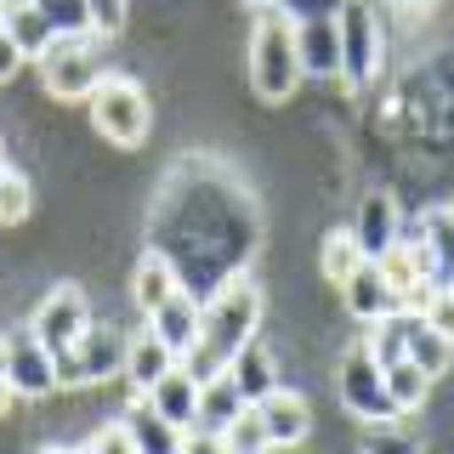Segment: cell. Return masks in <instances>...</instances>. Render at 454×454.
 I'll list each match as a JSON object with an SVG mask.
<instances>
[{
  "mask_svg": "<svg viewBox=\"0 0 454 454\" xmlns=\"http://www.w3.org/2000/svg\"><path fill=\"white\" fill-rule=\"evenodd\" d=\"M403 364H415L426 380H437V375H449V364H454V340L449 335H437L432 324H415L409 330V352H403Z\"/></svg>",
  "mask_w": 454,
  "mask_h": 454,
  "instance_id": "21",
  "label": "cell"
},
{
  "mask_svg": "<svg viewBox=\"0 0 454 454\" xmlns=\"http://www.w3.org/2000/svg\"><path fill=\"white\" fill-rule=\"evenodd\" d=\"M340 301H347V312H352L358 324H369V330H375L380 318H392V312H397V295H392L387 273H380V262H364L358 273L340 284Z\"/></svg>",
  "mask_w": 454,
  "mask_h": 454,
  "instance_id": "13",
  "label": "cell"
},
{
  "mask_svg": "<svg viewBox=\"0 0 454 454\" xmlns=\"http://www.w3.org/2000/svg\"><path fill=\"white\" fill-rule=\"evenodd\" d=\"M387 392H392L397 409H420L426 392H432V380H426L415 364H387Z\"/></svg>",
  "mask_w": 454,
  "mask_h": 454,
  "instance_id": "28",
  "label": "cell"
},
{
  "mask_svg": "<svg viewBox=\"0 0 454 454\" xmlns=\"http://www.w3.org/2000/svg\"><path fill=\"white\" fill-rule=\"evenodd\" d=\"M222 443H227V454H278L273 443H267V426L255 420V409H245L233 426L222 432Z\"/></svg>",
  "mask_w": 454,
  "mask_h": 454,
  "instance_id": "29",
  "label": "cell"
},
{
  "mask_svg": "<svg viewBox=\"0 0 454 454\" xmlns=\"http://www.w3.org/2000/svg\"><path fill=\"white\" fill-rule=\"evenodd\" d=\"M40 6V18L51 23V35L57 40H68V35H91V6L85 0H35Z\"/></svg>",
  "mask_w": 454,
  "mask_h": 454,
  "instance_id": "26",
  "label": "cell"
},
{
  "mask_svg": "<svg viewBox=\"0 0 454 454\" xmlns=\"http://www.w3.org/2000/svg\"><path fill=\"white\" fill-rule=\"evenodd\" d=\"M46 454H74V449H46Z\"/></svg>",
  "mask_w": 454,
  "mask_h": 454,
  "instance_id": "40",
  "label": "cell"
},
{
  "mask_svg": "<svg viewBox=\"0 0 454 454\" xmlns=\"http://www.w3.org/2000/svg\"><path fill=\"white\" fill-rule=\"evenodd\" d=\"M176 290H188L182 273H176V262H170L165 250L148 245V250L137 255V273H131V301H137V312H142V318H148V312H160Z\"/></svg>",
  "mask_w": 454,
  "mask_h": 454,
  "instance_id": "14",
  "label": "cell"
},
{
  "mask_svg": "<svg viewBox=\"0 0 454 454\" xmlns=\"http://www.w3.org/2000/svg\"><path fill=\"white\" fill-rule=\"evenodd\" d=\"M148 409H153L160 420H170L176 432H193V426H199V380L176 364V369L160 380V387L148 392Z\"/></svg>",
  "mask_w": 454,
  "mask_h": 454,
  "instance_id": "16",
  "label": "cell"
},
{
  "mask_svg": "<svg viewBox=\"0 0 454 454\" xmlns=\"http://www.w3.org/2000/svg\"><path fill=\"white\" fill-rule=\"evenodd\" d=\"M125 432H131V449L137 454H182V432L170 420H160L148 409V397H131V409H125Z\"/></svg>",
  "mask_w": 454,
  "mask_h": 454,
  "instance_id": "20",
  "label": "cell"
},
{
  "mask_svg": "<svg viewBox=\"0 0 454 454\" xmlns=\"http://www.w3.org/2000/svg\"><path fill=\"white\" fill-rule=\"evenodd\" d=\"M12 340V358H6V380L18 397H51L57 392V358L35 340V330L6 335Z\"/></svg>",
  "mask_w": 454,
  "mask_h": 454,
  "instance_id": "10",
  "label": "cell"
},
{
  "mask_svg": "<svg viewBox=\"0 0 454 454\" xmlns=\"http://www.w3.org/2000/svg\"><path fill=\"white\" fill-rule=\"evenodd\" d=\"M352 239H358V250L369 262H380L397 239H403V216H397V199L387 188H369L364 205H358V222H352Z\"/></svg>",
  "mask_w": 454,
  "mask_h": 454,
  "instance_id": "12",
  "label": "cell"
},
{
  "mask_svg": "<svg viewBox=\"0 0 454 454\" xmlns=\"http://www.w3.org/2000/svg\"><path fill=\"white\" fill-rule=\"evenodd\" d=\"M12 403H18V392H12V380L0 375V415H12Z\"/></svg>",
  "mask_w": 454,
  "mask_h": 454,
  "instance_id": "36",
  "label": "cell"
},
{
  "mask_svg": "<svg viewBox=\"0 0 454 454\" xmlns=\"http://www.w3.org/2000/svg\"><path fill=\"white\" fill-rule=\"evenodd\" d=\"M91 449H97V454H137V449H131V432H125V420H108L103 432H91Z\"/></svg>",
  "mask_w": 454,
  "mask_h": 454,
  "instance_id": "33",
  "label": "cell"
},
{
  "mask_svg": "<svg viewBox=\"0 0 454 454\" xmlns=\"http://www.w3.org/2000/svg\"><path fill=\"white\" fill-rule=\"evenodd\" d=\"M176 369V352L165 347L153 330H142V335H131V352H125V380H131V397H148L160 380Z\"/></svg>",
  "mask_w": 454,
  "mask_h": 454,
  "instance_id": "15",
  "label": "cell"
},
{
  "mask_svg": "<svg viewBox=\"0 0 454 454\" xmlns=\"http://www.w3.org/2000/svg\"><path fill=\"white\" fill-rule=\"evenodd\" d=\"M245 409H250V397L239 392V380L227 375V369L210 375V380H199V426H205V432H227Z\"/></svg>",
  "mask_w": 454,
  "mask_h": 454,
  "instance_id": "18",
  "label": "cell"
},
{
  "mask_svg": "<svg viewBox=\"0 0 454 454\" xmlns=\"http://www.w3.org/2000/svg\"><path fill=\"white\" fill-rule=\"evenodd\" d=\"M255 420L267 426V443H273L278 454H290V449H301L307 443V432H312V409H307V397L295 392V387H273L267 397H255Z\"/></svg>",
  "mask_w": 454,
  "mask_h": 454,
  "instance_id": "9",
  "label": "cell"
},
{
  "mask_svg": "<svg viewBox=\"0 0 454 454\" xmlns=\"http://www.w3.org/2000/svg\"><path fill=\"white\" fill-rule=\"evenodd\" d=\"M97 51H103V40H97V35L51 40V51L40 57V85H46L57 103H80V97H91L97 80H103V68H97Z\"/></svg>",
  "mask_w": 454,
  "mask_h": 454,
  "instance_id": "6",
  "label": "cell"
},
{
  "mask_svg": "<svg viewBox=\"0 0 454 454\" xmlns=\"http://www.w3.org/2000/svg\"><path fill=\"white\" fill-rule=\"evenodd\" d=\"M358 454H420V437L409 432L403 420H387V426H369Z\"/></svg>",
  "mask_w": 454,
  "mask_h": 454,
  "instance_id": "27",
  "label": "cell"
},
{
  "mask_svg": "<svg viewBox=\"0 0 454 454\" xmlns=\"http://www.w3.org/2000/svg\"><path fill=\"white\" fill-rule=\"evenodd\" d=\"M125 352H131V335L125 330L91 324V330L57 358V387H103V380L125 375Z\"/></svg>",
  "mask_w": 454,
  "mask_h": 454,
  "instance_id": "5",
  "label": "cell"
},
{
  "mask_svg": "<svg viewBox=\"0 0 454 454\" xmlns=\"http://www.w3.org/2000/svg\"><path fill=\"white\" fill-rule=\"evenodd\" d=\"M0 18H6V0H0Z\"/></svg>",
  "mask_w": 454,
  "mask_h": 454,
  "instance_id": "42",
  "label": "cell"
},
{
  "mask_svg": "<svg viewBox=\"0 0 454 454\" xmlns=\"http://www.w3.org/2000/svg\"><path fill=\"white\" fill-rule=\"evenodd\" d=\"M227 375H233V380H239V392H245V397H250V403H255V397H267V392H273V387H278V369H273V358H267V352H262V347H255V340H250V347H245V352H239V358H233V364H227Z\"/></svg>",
  "mask_w": 454,
  "mask_h": 454,
  "instance_id": "23",
  "label": "cell"
},
{
  "mask_svg": "<svg viewBox=\"0 0 454 454\" xmlns=\"http://www.w3.org/2000/svg\"><path fill=\"white\" fill-rule=\"evenodd\" d=\"M0 170H6V142H0Z\"/></svg>",
  "mask_w": 454,
  "mask_h": 454,
  "instance_id": "37",
  "label": "cell"
},
{
  "mask_svg": "<svg viewBox=\"0 0 454 454\" xmlns=\"http://www.w3.org/2000/svg\"><path fill=\"white\" fill-rule=\"evenodd\" d=\"M91 6V35L97 40H114L125 28V18H131V0H85Z\"/></svg>",
  "mask_w": 454,
  "mask_h": 454,
  "instance_id": "31",
  "label": "cell"
},
{
  "mask_svg": "<svg viewBox=\"0 0 454 454\" xmlns=\"http://www.w3.org/2000/svg\"><path fill=\"white\" fill-rule=\"evenodd\" d=\"M301 80H340V28L335 23H301L295 28Z\"/></svg>",
  "mask_w": 454,
  "mask_h": 454,
  "instance_id": "17",
  "label": "cell"
},
{
  "mask_svg": "<svg viewBox=\"0 0 454 454\" xmlns=\"http://www.w3.org/2000/svg\"><path fill=\"white\" fill-rule=\"evenodd\" d=\"M18 68H23V51L12 46V40H6V28H0V85H6L12 74H18Z\"/></svg>",
  "mask_w": 454,
  "mask_h": 454,
  "instance_id": "35",
  "label": "cell"
},
{
  "mask_svg": "<svg viewBox=\"0 0 454 454\" xmlns=\"http://www.w3.org/2000/svg\"><path fill=\"white\" fill-rule=\"evenodd\" d=\"M74 454H97V449H91V443H85V449H74Z\"/></svg>",
  "mask_w": 454,
  "mask_h": 454,
  "instance_id": "39",
  "label": "cell"
},
{
  "mask_svg": "<svg viewBox=\"0 0 454 454\" xmlns=\"http://www.w3.org/2000/svg\"><path fill=\"white\" fill-rule=\"evenodd\" d=\"M335 392H340V403H347L364 426L403 420V409H397V403H392V392H387V369H380V358L369 352V340H352V347L340 352Z\"/></svg>",
  "mask_w": 454,
  "mask_h": 454,
  "instance_id": "3",
  "label": "cell"
},
{
  "mask_svg": "<svg viewBox=\"0 0 454 454\" xmlns=\"http://www.w3.org/2000/svg\"><path fill=\"white\" fill-rule=\"evenodd\" d=\"M148 330L160 335L165 347L176 352V364H182V358L199 347V335H205V301H199L193 290H176L160 312H148Z\"/></svg>",
  "mask_w": 454,
  "mask_h": 454,
  "instance_id": "11",
  "label": "cell"
},
{
  "mask_svg": "<svg viewBox=\"0 0 454 454\" xmlns=\"http://www.w3.org/2000/svg\"><path fill=\"white\" fill-rule=\"evenodd\" d=\"M369 262V255L358 250V239H352V227H335V233H324V245H318V273L335 284H347L352 273H358V267Z\"/></svg>",
  "mask_w": 454,
  "mask_h": 454,
  "instance_id": "22",
  "label": "cell"
},
{
  "mask_svg": "<svg viewBox=\"0 0 454 454\" xmlns=\"http://www.w3.org/2000/svg\"><path fill=\"white\" fill-rule=\"evenodd\" d=\"M449 284H454V278H449Z\"/></svg>",
  "mask_w": 454,
  "mask_h": 454,
  "instance_id": "43",
  "label": "cell"
},
{
  "mask_svg": "<svg viewBox=\"0 0 454 454\" xmlns=\"http://www.w3.org/2000/svg\"><path fill=\"white\" fill-rule=\"evenodd\" d=\"M255 330H262V290H255V278L233 273L227 284L210 290V301H205V335H199V347L182 358V369H188L193 380L222 375V369L255 340Z\"/></svg>",
  "mask_w": 454,
  "mask_h": 454,
  "instance_id": "1",
  "label": "cell"
},
{
  "mask_svg": "<svg viewBox=\"0 0 454 454\" xmlns=\"http://www.w3.org/2000/svg\"><path fill=\"white\" fill-rule=\"evenodd\" d=\"M392 6H415V0H392Z\"/></svg>",
  "mask_w": 454,
  "mask_h": 454,
  "instance_id": "41",
  "label": "cell"
},
{
  "mask_svg": "<svg viewBox=\"0 0 454 454\" xmlns=\"http://www.w3.org/2000/svg\"><path fill=\"white\" fill-rule=\"evenodd\" d=\"M0 28H6V40L23 51V63H28V57L40 63V57L51 51V40H57V35H51V23L40 18L35 0H6V18H0Z\"/></svg>",
  "mask_w": 454,
  "mask_h": 454,
  "instance_id": "19",
  "label": "cell"
},
{
  "mask_svg": "<svg viewBox=\"0 0 454 454\" xmlns=\"http://www.w3.org/2000/svg\"><path fill=\"white\" fill-rule=\"evenodd\" d=\"M182 454H227V443H222V432L193 426V432H182Z\"/></svg>",
  "mask_w": 454,
  "mask_h": 454,
  "instance_id": "34",
  "label": "cell"
},
{
  "mask_svg": "<svg viewBox=\"0 0 454 454\" xmlns=\"http://www.w3.org/2000/svg\"><path fill=\"white\" fill-rule=\"evenodd\" d=\"M250 85L267 103H284V97L301 85V57H295V28L278 18V12H262L250 28Z\"/></svg>",
  "mask_w": 454,
  "mask_h": 454,
  "instance_id": "2",
  "label": "cell"
},
{
  "mask_svg": "<svg viewBox=\"0 0 454 454\" xmlns=\"http://www.w3.org/2000/svg\"><path fill=\"white\" fill-rule=\"evenodd\" d=\"M420 318L432 324L437 335H449V340H454V284H443V290H432V295H426Z\"/></svg>",
  "mask_w": 454,
  "mask_h": 454,
  "instance_id": "32",
  "label": "cell"
},
{
  "mask_svg": "<svg viewBox=\"0 0 454 454\" xmlns=\"http://www.w3.org/2000/svg\"><path fill=\"white\" fill-rule=\"evenodd\" d=\"M85 103H91V125L114 142V148H142V142H148L153 114H148V91H142L137 80L103 74V80H97V91L85 97Z\"/></svg>",
  "mask_w": 454,
  "mask_h": 454,
  "instance_id": "4",
  "label": "cell"
},
{
  "mask_svg": "<svg viewBox=\"0 0 454 454\" xmlns=\"http://www.w3.org/2000/svg\"><path fill=\"white\" fill-rule=\"evenodd\" d=\"M335 28H340V80H347L352 91H364V85L375 80V68H380V18H375V6H369V0H347Z\"/></svg>",
  "mask_w": 454,
  "mask_h": 454,
  "instance_id": "7",
  "label": "cell"
},
{
  "mask_svg": "<svg viewBox=\"0 0 454 454\" xmlns=\"http://www.w3.org/2000/svg\"><path fill=\"white\" fill-rule=\"evenodd\" d=\"M420 239H426V250H432L437 273H443V278H454V205L432 210V216L420 222Z\"/></svg>",
  "mask_w": 454,
  "mask_h": 454,
  "instance_id": "24",
  "label": "cell"
},
{
  "mask_svg": "<svg viewBox=\"0 0 454 454\" xmlns=\"http://www.w3.org/2000/svg\"><path fill=\"white\" fill-rule=\"evenodd\" d=\"M28 330H35V340L51 352V358H63V352L91 330L85 290H80V284H57V290H46V295H40V307H35V318H28Z\"/></svg>",
  "mask_w": 454,
  "mask_h": 454,
  "instance_id": "8",
  "label": "cell"
},
{
  "mask_svg": "<svg viewBox=\"0 0 454 454\" xmlns=\"http://www.w3.org/2000/svg\"><path fill=\"white\" fill-rule=\"evenodd\" d=\"M250 6H262V12H267V6H273V0H250Z\"/></svg>",
  "mask_w": 454,
  "mask_h": 454,
  "instance_id": "38",
  "label": "cell"
},
{
  "mask_svg": "<svg viewBox=\"0 0 454 454\" xmlns=\"http://www.w3.org/2000/svg\"><path fill=\"white\" fill-rule=\"evenodd\" d=\"M28 210H35V182L23 176V170H0V227H18L28 222Z\"/></svg>",
  "mask_w": 454,
  "mask_h": 454,
  "instance_id": "25",
  "label": "cell"
},
{
  "mask_svg": "<svg viewBox=\"0 0 454 454\" xmlns=\"http://www.w3.org/2000/svg\"><path fill=\"white\" fill-rule=\"evenodd\" d=\"M340 6H347V0H273L267 12H278L290 28H301V23H335Z\"/></svg>",
  "mask_w": 454,
  "mask_h": 454,
  "instance_id": "30",
  "label": "cell"
}]
</instances>
